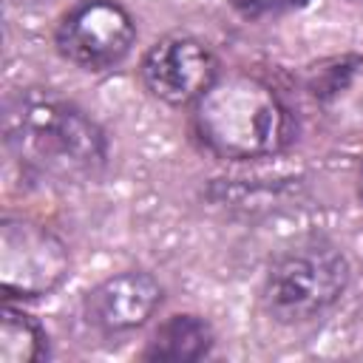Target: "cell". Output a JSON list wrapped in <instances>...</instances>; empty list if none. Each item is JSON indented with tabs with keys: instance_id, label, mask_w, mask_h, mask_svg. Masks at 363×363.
<instances>
[{
	"instance_id": "cell-3",
	"label": "cell",
	"mask_w": 363,
	"mask_h": 363,
	"mask_svg": "<svg viewBox=\"0 0 363 363\" xmlns=\"http://www.w3.org/2000/svg\"><path fill=\"white\" fill-rule=\"evenodd\" d=\"M349 275V261L332 241H301L272 258L261 286L264 312L278 323L320 318L340 301Z\"/></svg>"
},
{
	"instance_id": "cell-9",
	"label": "cell",
	"mask_w": 363,
	"mask_h": 363,
	"mask_svg": "<svg viewBox=\"0 0 363 363\" xmlns=\"http://www.w3.org/2000/svg\"><path fill=\"white\" fill-rule=\"evenodd\" d=\"M213 343H216L213 326L199 315L182 312L159 323V329L153 332V337L147 340L139 357L159 363H193L207 357L213 352Z\"/></svg>"
},
{
	"instance_id": "cell-8",
	"label": "cell",
	"mask_w": 363,
	"mask_h": 363,
	"mask_svg": "<svg viewBox=\"0 0 363 363\" xmlns=\"http://www.w3.org/2000/svg\"><path fill=\"white\" fill-rule=\"evenodd\" d=\"M303 85L315 113L332 133H363V57H329L309 68Z\"/></svg>"
},
{
	"instance_id": "cell-6",
	"label": "cell",
	"mask_w": 363,
	"mask_h": 363,
	"mask_svg": "<svg viewBox=\"0 0 363 363\" xmlns=\"http://www.w3.org/2000/svg\"><path fill=\"white\" fill-rule=\"evenodd\" d=\"M218 77V62L207 43L193 34H167L142 57L139 79L164 105H193Z\"/></svg>"
},
{
	"instance_id": "cell-13",
	"label": "cell",
	"mask_w": 363,
	"mask_h": 363,
	"mask_svg": "<svg viewBox=\"0 0 363 363\" xmlns=\"http://www.w3.org/2000/svg\"><path fill=\"white\" fill-rule=\"evenodd\" d=\"M17 3H26V6H37V3H45V0H17Z\"/></svg>"
},
{
	"instance_id": "cell-10",
	"label": "cell",
	"mask_w": 363,
	"mask_h": 363,
	"mask_svg": "<svg viewBox=\"0 0 363 363\" xmlns=\"http://www.w3.org/2000/svg\"><path fill=\"white\" fill-rule=\"evenodd\" d=\"M48 354L45 329L26 312L3 306L0 312V363H37Z\"/></svg>"
},
{
	"instance_id": "cell-11",
	"label": "cell",
	"mask_w": 363,
	"mask_h": 363,
	"mask_svg": "<svg viewBox=\"0 0 363 363\" xmlns=\"http://www.w3.org/2000/svg\"><path fill=\"white\" fill-rule=\"evenodd\" d=\"M233 6V11L241 20L258 23V20H269V17H281L289 11H301L306 9L312 0H227Z\"/></svg>"
},
{
	"instance_id": "cell-4",
	"label": "cell",
	"mask_w": 363,
	"mask_h": 363,
	"mask_svg": "<svg viewBox=\"0 0 363 363\" xmlns=\"http://www.w3.org/2000/svg\"><path fill=\"white\" fill-rule=\"evenodd\" d=\"M68 272L71 255L54 230L14 216L0 221V292L6 301L51 295Z\"/></svg>"
},
{
	"instance_id": "cell-1",
	"label": "cell",
	"mask_w": 363,
	"mask_h": 363,
	"mask_svg": "<svg viewBox=\"0 0 363 363\" xmlns=\"http://www.w3.org/2000/svg\"><path fill=\"white\" fill-rule=\"evenodd\" d=\"M3 145L23 173L54 184H85L108 167L105 130L79 105L43 88L6 99Z\"/></svg>"
},
{
	"instance_id": "cell-5",
	"label": "cell",
	"mask_w": 363,
	"mask_h": 363,
	"mask_svg": "<svg viewBox=\"0 0 363 363\" xmlns=\"http://www.w3.org/2000/svg\"><path fill=\"white\" fill-rule=\"evenodd\" d=\"M136 43V23L116 0H79L57 23L54 45L71 65L99 74L116 68Z\"/></svg>"
},
{
	"instance_id": "cell-2",
	"label": "cell",
	"mask_w": 363,
	"mask_h": 363,
	"mask_svg": "<svg viewBox=\"0 0 363 363\" xmlns=\"http://www.w3.org/2000/svg\"><path fill=\"white\" fill-rule=\"evenodd\" d=\"M193 130L213 156L250 162L286 150L295 139V119L269 82L230 71L193 102Z\"/></svg>"
},
{
	"instance_id": "cell-14",
	"label": "cell",
	"mask_w": 363,
	"mask_h": 363,
	"mask_svg": "<svg viewBox=\"0 0 363 363\" xmlns=\"http://www.w3.org/2000/svg\"><path fill=\"white\" fill-rule=\"evenodd\" d=\"M357 3H360V0H357Z\"/></svg>"
},
{
	"instance_id": "cell-7",
	"label": "cell",
	"mask_w": 363,
	"mask_h": 363,
	"mask_svg": "<svg viewBox=\"0 0 363 363\" xmlns=\"http://www.w3.org/2000/svg\"><path fill=\"white\" fill-rule=\"evenodd\" d=\"M164 289L145 269H125L85 295V320L102 335H125L145 326L162 306Z\"/></svg>"
},
{
	"instance_id": "cell-12",
	"label": "cell",
	"mask_w": 363,
	"mask_h": 363,
	"mask_svg": "<svg viewBox=\"0 0 363 363\" xmlns=\"http://www.w3.org/2000/svg\"><path fill=\"white\" fill-rule=\"evenodd\" d=\"M357 196L363 199V164H360V170H357Z\"/></svg>"
}]
</instances>
